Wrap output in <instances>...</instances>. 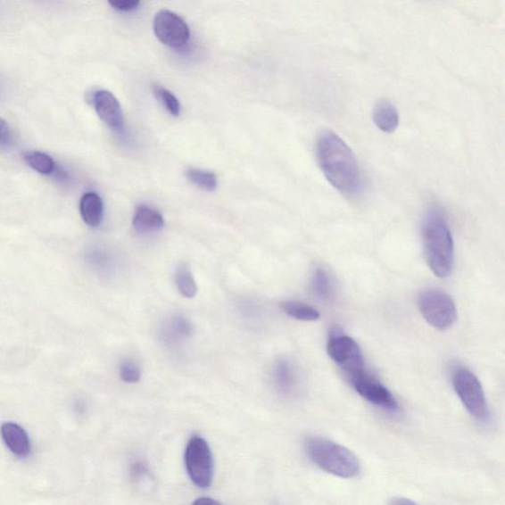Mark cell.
<instances>
[{
  "label": "cell",
  "mask_w": 505,
  "mask_h": 505,
  "mask_svg": "<svg viewBox=\"0 0 505 505\" xmlns=\"http://www.w3.org/2000/svg\"><path fill=\"white\" fill-rule=\"evenodd\" d=\"M318 164L326 179L347 198H355L363 190V180L357 157L344 140L325 129L316 144Z\"/></svg>",
  "instance_id": "1"
},
{
  "label": "cell",
  "mask_w": 505,
  "mask_h": 505,
  "mask_svg": "<svg viewBox=\"0 0 505 505\" xmlns=\"http://www.w3.org/2000/svg\"><path fill=\"white\" fill-rule=\"evenodd\" d=\"M426 259L432 272L439 278L451 275L454 268V242L448 222L441 211H427L423 222Z\"/></svg>",
  "instance_id": "2"
},
{
  "label": "cell",
  "mask_w": 505,
  "mask_h": 505,
  "mask_svg": "<svg viewBox=\"0 0 505 505\" xmlns=\"http://www.w3.org/2000/svg\"><path fill=\"white\" fill-rule=\"evenodd\" d=\"M310 459L326 473L343 479H353L361 472L357 455L339 443L320 436H310L304 442Z\"/></svg>",
  "instance_id": "3"
},
{
  "label": "cell",
  "mask_w": 505,
  "mask_h": 505,
  "mask_svg": "<svg viewBox=\"0 0 505 505\" xmlns=\"http://www.w3.org/2000/svg\"><path fill=\"white\" fill-rule=\"evenodd\" d=\"M452 385L469 414L479 422H488L490 410L478 377L470 369L456 367L452 372Z\"/></svg>",
  "instance_id": "4"
},
{
  "label": "cell",
  "mask_w": 505,
  "mask_h": 505,
  "mask_svg": "<svg viewBox=\"0 0 505 505\" xmlns=\"http://www.w3.org/2000/svg\"><path fill=\"white\" fill-rule=\"evenodd\" d=\"M418 306L425 320L439 331L451 329L457 320L453 299L439 289H426L420 293Z\"/></svg>",
  "instance_id": "5"
},
{
  "label": "cell",
  "mask_w": 505,
  "mask_h": 505,
  "mask_svg": "<svg viewBox=\"0 0 505 505\" xmlns=\"http://www.w3.org/2000/svg\"><path fill=\"white\" fill-rule=\"evenodd\" d=\"M185 465L192 482L207 489L213 480L214 464L211 447L201 436H193L185 451Z\"/></svg>",
  "instance_id": "6"
},
{
  "label": "cell",
  "mask_w": 505,
  "mask_h": 505,
  "mask_svg": "<svg viewBox=\"0 0 505 505\" xmlns=\"http://www.w3.org/2000/svg\"><path fill=\"white\" fill-rule=\"evenodd\" d=\"M327 352L348 377L366 369L359 344L347 335L333 331L327 343Z\"/></svg>",
  "instance_id": "7"
},
{
  "label": "cell",
  "mask_w": 505,
  "mask_h": 505,
  "mask_svg": "<svg viewBox=\"0 0 505 505\" xmlns=\"http://www.w3.org/2000/svg\"><path fill=\"white\" fill-rule=\"evenodd\" d=\"M352 386L358 394L370 404L389 413H397L399 404L390 390L366 370H361L349 377Z\"/></svg>",
  "instance_id": "8"
},
{
  "label": "cell",
  "mask_w": 505,
  "mask_h": 505,
  "mask_svg": "<svg viewBox=\"0 0 505 505\" xmlns=\"http://www.w3.org/2000/svg\"><path fill=\"white\" fill-rule=\"evenodd\" d=\"M154 33L161 43L172 49L183 51L188 46L190 28L179 15L170 11L159 12L153 21Z\"/></svg>",
  "instance_id": "9"
},
{
  "label": "cell",
  "mask_w": 505,
  "mask_h": 505,
  "mask_svg": "<svg viewBox=\"0 0 505 505\" xmlns=\"http://www.w3.org/2000/svg\"><path fill=\"white\" fill-rule=\"evenodd\" d=\"M93 105L99 118L108 128L114 132H120L123 129V110L114 95L107 90H99L93 95Z\"/></svg>",
  "instance_id": "10"
},
{
  "label": "cell",
  "mask_w": 505,
  "mask_h": 505,
  "mask_svg": "<svg viewBox=\"0 0 505 505\" xmlns=\"http://www.w3.org/2000/svg\"><path fill=\"white\" fill-rule=\"evenodd\" d=\"M0 436L3 442L14 456L25 459L32 452V443L29 435L21 425L6 422L0 426Z\"/></svg>",
  "instance_id": "11"
},
{
  "label": "cell",
  "mask_w": 505,
  "mask_h": 505,
  "mask_svg": "<svg viewBox=\"0 0 505 505\" xmlns=\"http://www.w3.org/2000/svg\"><path fill=\"white\" fill-rule=\"evenodd\" d=\"M192 334V323L186 318L179 315L170 318L161 329V338L170 347H177L190 338Z\"/></svg>",
  "instance_id": "12"
},
{
  "label": "cell",
  "mask_w": 505,
  "mask_h": 505,
  "mask_svg": "<svg viewBox=\"0 0 505 505\" xmlns=\"http://www.w3.org/2000/svg\"><path fill=\"white\" fill-rule=\"evenodd\" d=\"M373 120L382 132L394 133L399 127L400 117L397 108L386 99L378 101L373 109Z\"/></svg>",
  "instance_id": "13"
},
{
  "label": "cell",
  "mask_w": 505,
  "mask_h": 505,
  "mask_svg": "<svg viewBox=\"0 0 505 505\" xmlns=\"http://www.w3.org/2000/svg\"><path fill=\"white\" fill-rule=\"evenodd\" d=\"M81 217L91 228H97L104 214V205L100 196L95 192H88L82 195L80 201Z\"/></svg>",
  "instance_id": "14"
},
{
  "label": "cell",
  "mask_w": 505,
  "mask_h": 505,
  "mask_svg": "<svg viewBox=\"0 0 505 505\" xmlns=\"http://www.w3.org/2000/svg\"><path fill=\"white\" fill-rule=\"evenodd\" d=\"M164 219L161 213L147 205L137 209L133 226L139 233H152L164 227Z\"/></svg>",
  "instance_id": "15"
},
{
  "label": "cell",
  "mask_w": 505,
  "mask_h": 505,
  "mask_svg": "<svg viewBox=\"0 0 505 505\" xmlns=\"http://www.w3.org/2000/svg\"><path fill=\"white\" fill-rule=\"evenodd\" d=\"M274 380L277 388L283 394H291L297 382L296 372L292 363L286 360H279L274 369Z\"/></svg>",
  "instance_id": "16"
},
{
  "label": "cell",
  "mask_w": 505,
  "mask_h": 505,
  "mask_svg": "<svg viewBox=\"0 0 505 505\" xmlns=\"http://www.w3.org/2000/svg\"><path fill=\"white\" fill-rule=\"evenodd\" d=\"M282 310L294 319L305 322H313L320 319V313L312 306L297 302H285L280 304Z\"/></svg>",
  "instance_id": "17"
},
{
  "label": "cell",
  "mask_w": 505,
  "mask_h": 505,
  "mask_svg": "<svg viewBox=\"0 0 505 505\" xmlns=\"http://www.w3.org/2000/svg\"><path fill=\"white\" fill-rule=\"evenodd\" d=\"M311 286L314 294L322 301H329L332 298L333 284L330 275L325 269L319 267L314 270Z\"/></svg>",
  "instance_id": "18"
},
{
  "label": "cell",
  "mask_w": 505,
  "mask_h": 505,
  "mask_svg": "<svg viewBox=\"0 0 505 505\" xmlns=\"http://www.w3.org/2000/svg\"><path fill=\"white\" fill-rule=\"evenodd\" d=\"M175 282L178 291L185 297L192 298L198 292V286H196L191 269L186 265H180L177 268Z\"/></svg>",
  "instance_id": "19"
},
{
  "label": "cell",
  "mask_w": 505,
  "mask_h": 505,
  "mask_svg": "<svg viewBox=\"0 0 505 505\" xmlns=\"http://www.w3.org/2000/svg\"><path fill=\"white\" fill-rule=\"evenodd\" d=\"M186 177L192 184L203 191L211 192L217 189L218 178L212 172L189 168L186 171Z\"/></svg>",
  "instance_id": "20"
},
{
  "label": "cell",
  "mask_w": 505,
  "mask_h": 505,
  "mask_svg": "<svg viewBox=\"0 0 505 505\" xmlns=\"http://www.w3.org/2000/svg\"><path fill=\"white\" fill-rule=\"evenodd\" d=\"M24 161L33 170L42 175H51L55 171L54 159L44 153H28L24 156Z\"/></svg>",
  "instance_id": "21"
},
{
  "label": "cell",
  "mask_w": 505,
  "mask_h": 505,
  "mask_svg": "<svg viewBox=\"0 0 505 505\" xmlns=\"http://www.w3.org/2000/svg\"><path fill=\"white\" fill-rule=\"evenodd\" d=\"M155 96L164 108L174 117H179L181 105L179 100L176 98L172 92L162 87H154Z\"/></svg>",
  "instance_id": "22"
},
{
  "label": "cell",
  "mask_w": 505,
  "mask_h": 505,
  "mask_svg": "<svg viewBox=\"0 0 505 505\" xmlns=\"http://www.w3.org/2000/svg\"><path fill=\"white\" fill-rule=\"evenodd\" d=\"M120 377L124 382L137 383L142 377V371L135 361L125 360L120 368Z\"/></svg>",
  "instance_id": "23"
},
{
  "label": "cell",
  "mask_w": 505,
  "mask_h": 505,
  "mask_svg": "<svg viewBox=\"0 0 505 505\" xmlns=\"http://www.w3.org/2000/svg\"><path fill=\"white\" fill-rule=\"evenodd\" d=\"M112 7L120 12H132L137 11L140 3L137 0H116L109 3Z\"/></svg>",
  "instance_id": "24"
},
{
  "label": "cell",
  "mask_w": 505,
  "mask_h": 505,
  "mask_svg": "<svg viewBox=\"0 0 505 505\" xmlns=\"http://www.w3.org/2000/svg\"><path fill=\"white\" fill-rule=\"evenodd\" d=\"M12 132L6 121L0 118V145H6L11 142Z\"/></svg>",
  "instance_id": "25"
},
{
  "label": "cell",
  "mask_w": 505,
  "mask_h": 505,
  "mask_svg": "<svg viewBox=\"0 0 505 505\" xmlns=\"http://www.w3.org/2000/svg\"><path fill=\"white\" fill-rule=\"evenodd\" d=\"M146 471L147 468L143 462L137 461L132 466V474L135 476H143Z\"/></svg>",
  "instance_id": "26"
},
{
  "label": "cell",
  "mask_w": 505,
  "mask_h": 505,
  "mask_svg": "<svg viewBox=\"0 0 505 505\" xmlns=\"http://www.w3.org/2000/svg\"><path fill=\"white\" fill-rule=\"evenodd\" d=\"M388 505H418V504L410 499L398 497V498H393L389 501Z\"/></svg>",
  "instance_id": "27"
},
{
  "label": "cell",
  "mask_w": 505,
  "mask_h": 505,
  "mask_svg": "<svg viewBox=\"0 0 505 505\" xmlns=\"http://www.w3.org/2000/svg\"><path fill=\"white\" fill-rule=\"evenodd\" d=\"M192 505H222L219 501L211 498H201L195 500Z\"/></svg>",
  "instance_id": "28"
}]
</instances>
